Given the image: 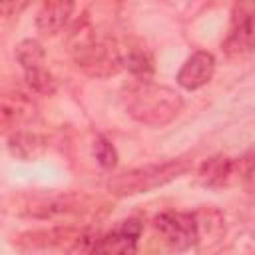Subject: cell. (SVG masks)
Instances as JSON below:
<instances>
[{"label": "cell", "instance_id": "1", "mask_svg": "<svg viewBox=\"0 0 255 255\" xmlns=\"http://www.w3.org/2000/svg\"><path fill=\"white\" fill-rule=\"evenodd\" d=\"M124 108L129 118L143 126H167L183 110V98L169 86L151 80H135L122 94Z\"/></svg>", "mask_w": 255, "mask_h": 255}, {"label": "cell", "instance_id": "2", "mask_svg": "<svg viewBox=\"0 0 255 255\" xmlns=\"http://www.w3.org/2000/svg\"><path fill=\"white\" fill-rule=\"evenodd\" d=\"M70 52L76 66L92 78H112L124 68V52L118 42L110 36L96 34L86 16L72 32Z\"/></svg>", "mask_w": 255, "mask_h": 255}, {"label": "cell", "instance_id": "3", "mask_svg": "<svg viewBox=\"0 0 255 255\" xmlns=\"http://www.w3.org/2000/svg\"><path fill=\"white\" fill-rule=\"evenodd\" d=\"M191 167L189 159L177 157L169 159L163 163H149L143 167H135L124 173H118L108 179V189L116 195H135V193H145L155 187H161L179 175H183Z\"/></svg>", "mask_w": 255, "mask_h": 255}, {"label": "cell", "instance_id": "4", "mask_svg": "<svg viewBox=\"0 0 255 255\" xmlns=\"http://www.w3.org/2000/svg\"><path fill=\"white\" fill-rule=\"evenodd\" d=\"M255 50V0H237L229 14V28L223 40V52L229 58H241Z\"/></svg>", "mask_w": 255, "mask_h": 255}, {"label": "cell", "instance_id": "5", "mask_svg": "<svg viewBox=\"0 0 255 255\" xmlns=\"http://www.w3.org/2000/svg\"><path fill=\"white\" fill-rule=\"evenodd\" d=\"M153 229L159 233L163 243L175 251H187L199 241V229L193 211H163L153 217Z\"/></svg>", "mask_w": 255, "mask_h": 255}, {"label": "cell", "instance_id": "6", "mask_svg": "<svg viewBox=\"0 0 255 255\" xmlns=\"http://www.w3.org/2000/svg\"><path fill=\"white\" fill-rule=\"evenodd\" d=\"M141 221L135 217L122 219L118 221L102 239L98 245L96 253H120V255H129L135 253L137 241L141 235Z\"/></svg>", "mask_w": 255, "mask_h": 255}, {"label": "cell", "instance_id": "7", "mask_svg": "<svg viewBox=\"0 0 255 255\" xmlns=\"http://www.w3.org/2000/svg\"><path fill=\"white\" fill-rule=\"evenodd\" d=\"M215 72V58L211 52L207 50H195L179 68L177 72V84L183 90H199L203 86H207L213 78Z\"/></svg>", "mask_w": 255, "mask_h": 255}, {"label": "cell", "instance_id": "8", "mask_svg": "<svg viewBox=\"0 0 255 255\" xmlns=\"http://www.w3.org/2000/svg\"><path fill=\"white\" fill-rule=\"evenodd\" d=\"M74 0H42L40 10L36 14V28L42 34L60 32L72 18Z\"/></svg>", "mask_w": 255, "mask_h": 255}, {"label": "cell", "instance_id": "9", "mask_svg": "<svg viewBox=\"0 0 255 255\" xmlns=\"http://www.w3.org/2000/svg\"><path fill=\"white\" fill-rule=\"evenodd\" d=\"M36 116V106L24 94H4L2 96V128L8 131L10 128H18L24 122Z\"/></svg>", "mask_w": 255, "mask_h": 255}, {"label": "cell", "instance_id": "10", "mask_svg": "<svg viewBox=\"0 0 255 255\" xmlns=\"http://www.w3.org/2000/svg\"><path fill=\"white\" fill-rule=\"evenodd\" d=\"M195 213L197 219V229H199V247H213L215 243H219L225 235V217L219 209L215 207H201Z\"/></svg>", "mask_w": 255, "mask_h": 255}, {"label": "cell", "instance_id": "11", "mask_svg": "<svg viewBox=\"0 0 255 255\" xmlns=\"http://www.w3.org/2000/svg\"><path fill=\"white\" fill-rule=\"evenodd\" d=\"M237 171V161L227 155H213L199 167V181L203 185H223Z\"/></svg>", "mask_w": 255, "mask_h": 255}, {"label": "cell", "instance_id": "12", "mask_svg": "<svg viewBox=\"0 0 255 255\" xmlns=\"http://www.w3.org/2000/svg\"><path fill=\"white\" fill-rule=\"evenodd\" d=\"M124 68H128L139 80H149L153 74V56L141 42H128L124 52Z\"/></svg>", "mask_w": 255, "mask_h": 255}, {"label": "cell", "instance_id": "13", "mask_svg": "<svg viewBox=\"0 0 255 255\" xmlns=\"http://www.w3.org/2000/svg\"><path fill=\"white\" fill-rule=\"evenodd\" d=\"M8 149L12 155L20 159H34L44 149V139L36 133L28 131H14V135L8 137Z\"/></svg>", "mask_w": 255, "mask_h": 255}, {"label": "cell", "instance_id": "14", "mask_svg": "<svg viewBox=\"0 0 255 255\" xmlns=\"http://www.w3.org/2000/svg\"><path fill=\"white\" fill-rule=\"evenodd\" d=\"M24 78H26V84L36 94H40V96H52L56 92V88H58L56 78L46 68V64H40V66H34V68L24 70Z\"/></svg>", "mask_w": 255, "mask_h": 255}, {"label": "cell", "instance_id": "15", "mask_svg": "<svg viewBox=\"0 0 255 255\" xmlns=\"http://www.w3.org/2000/svg\"><path fill=\"white\" fill-rule=\"evenodd\" d=\"M16 60L18 64L22 66V70H28V68H34V66H40V64H46V52L42 48V44L38 40H22L18 46H16Z\"/></svg>", "mask_w": 255, "mask_h": 255}, {"label": "cell", "instance_id": "16", "mask_svg": "<svg viewBox=\"0 0 255 255\" xmlns=\"http://www.w3.org/2000/svg\"><path fill=\"white\" fill-rule=\"evenodd\" d=\"M92 149H94V155H96L98 163H100L104 169H112V167H116V163H118V151H116L114 143H112L108 137H104V135H96Z\"/></svg>", "mask_w": 255, "mask_h": 255}, {"label": "cell", "instance_id": "17", "mask_svg": "<svg viewBox=\"0 0 255 255\" xmlns=\"http://www.w3.org/2000/svg\"><path fill=\"white\" fill-rule=\"evenodd\" d=\"M30 0H0V6H2V16L4 18H10L18 12L24 10V6L28 4Z\"/></svg>", "mask_w": 255, "mask_h": 255}]
</instances>
